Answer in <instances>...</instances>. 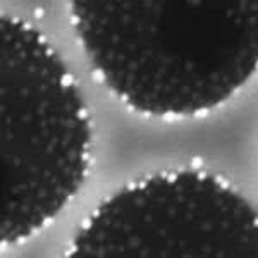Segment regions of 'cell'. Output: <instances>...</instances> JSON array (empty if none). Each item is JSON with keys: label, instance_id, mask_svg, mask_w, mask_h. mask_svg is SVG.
<instances>
[{"label": "cell", "instance_id": "6da1fadb", "mask_svg": "<svg viewBox=\"0 0 258 258\" xmlns=\"http://www.w3.org/2000/svg\"><path fill=\"white\" fill-rule=\"evenodd\" d=\"M71 16L105 86L141 114L207 112L258 69V0H71Z\"/></svg>", "mask_w": 258, "mask_h": 258}, {"label": "cell", "instance_id": "7a4b0ae2", "mask_svg": "<svg viewBox=\"0 0 258 258\" xmlns=\"http://www.w3.org/2000/svg\"><path fill=\"white\" fill-rule=\"evenodd\" d=\"M0 241L28 239L85 181L91 127L81 93L48 41L21 19L2 18Z\"/></svg>", "mask_w": 258, "mask_h": 258}, {"label": "cell", "instance_id": "3957f363", "mask_svg": "<svg viewBox=\"0 0 258 258\" xmlns=\"http://www.w3.org/2000/svg\"><path fill=\"white\" fill-rule=\"evenodd\" d=\"M69 256L258 258V214L210 174H164L105 200Z\"/></svg>", "mask_w": 258, "mask_h": 258}]
</instances>
